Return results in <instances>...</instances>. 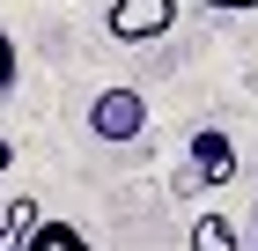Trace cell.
<instances>
[{
  "instance_id": "cell-1",
  "label": "cell",
  "mask_w": 258,
  "mask_h": 251,
  "mask_svg": "<svg viewBox=\"0 0 258 251\" xmlns=\"http://www.w3.org/2000/svg\"><path fill=\"white\" fill-rule=\"evenodd\" d=\"M103 30H111V44H155L177 30V0H111Z\"/></svg>"
},
{
  "instance_id": "cell-5",
  "label": "cell",
  "mask_w": 258,
  "mask_h": 251,
  "mask_svg": "<svg viewBox=\"0 0 258 251\" xmlns=\"http://www.w3.org/2000/svg\"><path fill=\"white\" fill-rule=\"evenodd\" d=\"M192 251H243V229H236V214H192Z\"/></svg>"
},
{
  "instance_id": "cell-8",
  "label": "cell",
  "mask_w": 258,
  "mask_h": 251,
  "mask_svg": "<svg viewBox=\"0 0 258 251\" xmlns=\"http://www.w3.org/2000/svg\"><path fill=\"white\" fill-rule=\"evenodd\" d=\"M199 8H214V15H251L258 0H199Z\"/></svg>"
},
{
  "instance_id": "cell-7",
  "label": "cell",
  "mask_w": 258,
  "mask_h": 251,
  "mask_svg": "<svg viewBox=\"0 0 258 251\" xmlns=\"http://www.w3.org/2000/svg\"><path fill=\"white\" fill-rule=\"evenodd\" d=\"M8 89H15V37L0 30V104H8Z\"/></svg>"
},
{
  "instance_id": "cell-4",
  "label": "cell",
  "mask_w": 258,
  "mask_h": 251,
  "mask_svg": "<svg viewBox=\"0 0 258 251\" xmlns=\"http://www.w3.org/2000/svg\"><path fill=\"white\" fill-rule=\"evenodd\" d=\"M37 222H44V214H37V199H30V192H15L8 207H0V251H22L30 236H37Z\"/></svg>"
},
{
  "instance_id": "cell-2",
  "label": "cell",
  "mask_w": 258,
  "mask_h": 251,
  "mask_svg": "<svg viewBox=\"0 0 258 251\" xmlns=\"http://www.w3.org/2000/svg\"><path fill=\"white\" fill-rule=\"evenodd\" d=\"M89 133L96 140H140L148 133V96L140 89H103L89 104Z\"/></svg>"
},
{
  "instance_id": "cell-9",
  "label": "cell",
  "mask_w": 258,
  "mask_h": 251,
  "mask_svg": "<svg viewBox=\"0 0 258 251\" xmlns=\"http://www.w3.org/2000/svg\"><path fill=\"white\" fill-rule=\"evenodd\" d=\"M8 163H15V148H8V133H0V170H8Z\"/></svg>"
},
{
  "instance_id": "cell-3",
  "label": "cell",
  "mask_w": 258,
  "mask_h": 251,
  "mask_svg": "<svg viewBox=\"0 0 258 251\" xmlns=\"http://www.w3.org/2000/svg\"><path fill=\"white\" fill-rule=\"evenodd\" d=\"M192 177L199 185H229L236 177V140L221 133V126H199L192 133Z\"/></svg>"
},
{
  "instance_id": "cell-6",
  "label": "cell",
  "mask_w": 258,
  "mask_h": 251,
  "mask_svg": "<svg viewBox=\"0 0 258 251\" xmlns=\"http://www.w3.org/2000/svg\"><path fill=\"white\" fill-rule=\"evenodd\" d=\"M22 251H96V244H89L74 222H37V236H30Z\"/></svg>"
}]
</instances>
